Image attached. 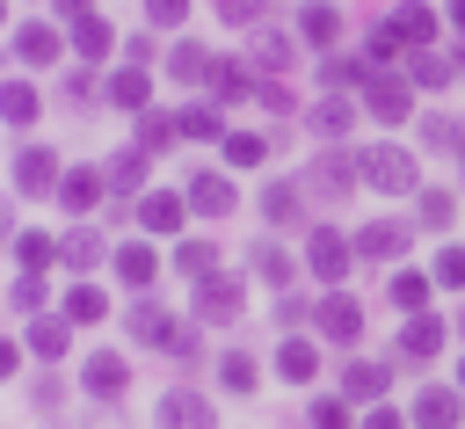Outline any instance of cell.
<instances>
[{"mask_svg":"<svg viewBox=\"0 0 465 429\" xmlns=\"http://www.w3.org/2000/svg\"><path fill=\"white\" fill-rule=\"evenodd\" d=\"M305 262H312V276L341 284V276H349V262H356V240H341L334 225H312V240H305Z\"/></svg>","mask_w":465,"mask_h":429,"instance_id":"1","label":"cell"},{"mask_svg":"<svg viewBox=\"0 0 465 429\" xmlns=\"http://www.w3.org/2000/svg\"><path fill=\"white\" fill-rule=\"evenodd\" d=\"M153 422H160V429H218V414H211V400H203V393H189V385H174V393H160V407H153Z\"/></svg>","mask_w":465,"mask_h":429,"instance_id":"2","label":"cell"},{"mask_svg":"<svg viewBox=\"0 0 465 429\" xmlns=\"http://www.w3.org/2000/svg\"><path fill=\"white\" fill-rule=\"evenodd\" d=\"M363 102H371V116H385V124H407V116H414V95H407L400 73H371Z\"/></svg>","mask_w":465,"mask_h":429,"instance_id":"3","label":"cell"},{"mask_svg":"<svg viewBox=\"0 0 465 429\" xmlns=\"http://www.w3.org/2000/svg\"><path fill=\"white\" fill-rule=\"evenodd\" d=\"M58 182V153L51 145H22L15 153V196H44Z\"/></svg>","mask_w":465,"mask_h":429,"instance_id":"4","label":"cell"},{"mask_svg":"<svg viewBox=\"0 0 465 429\" xmlns=\"http://www.w3.org/2000/svg\"><path fill=\"white\" fill-rule=\"evenodd\" d=\"M363 182L385 189V196H392V189H414V160L392 153V145H371V153H363Z\"/></svg>","mask_w":465,"mask_h":429,"instance_id":"5","label":"cell"},{"mask_svg":"<svg viewBox=\"0 0 465 429\" xmlns=\"http://www.w3.org/2000/svg\"><path fill=\"white\" fill-rule=\"evenodd\" d=\"M400 254H407V225L400 218H371L356 233V262H400Z\"/></svg>","mask_w":465,"mask_h":429,"instance_id":"6","label":"cell"},{"mask_svg":"<svg viewBox=\"0 0 465 429\" xmlns=\"http://www.w3.org/2000/svg\"><path fill=\"white\" fill-rule=\"evenodd\" d=\"M458 414H465V393H458V385H421L414 429H458Z\"/></svg>","mask_w":465,"mask_h":429,"instance_id":"7","label":"cell"},{"mask_svg":"<svg viewBox=\"0 0 465 429\" xmlns=\"http://www.w3.org/2000/svg\"><path fill=\"white\" fill-rule=\"evenodd\" d=\"M320 334H327V342H356V334H363V305H356L349 291H327V298H320Z\"/></svg>","mask_w":465,"mask_h":429,"instance_id":"8","label":"cell"},{"mask_svg":"<svg viewBox=\"0 0 465 429\" xmlns=\"http://www.w3.org/2000/svg\"><path fill=\"white\" fill-rule=\"evenodd\" d=\"M349 182H356V160L349 153H327V160H312V175H305V196H349Z\"/></svg>","mask_w":465,"mask_h":429,"instance_id":"9","label":"cell"},{"mask_svg":"<svg viewBox=\"0 0 465 429\" xmlns=\"http://www.w3.org/2000/svg\"><path fill=\"white\" fill-rule=\"evenodd\" d=\"M196 313H203L211 327L240 320V284H232V276H203V284H196Z\"/></svg>","mask_w":465,"mask_h":429,"instance_id":"10","label":"cell"},{"mask_svg":"<svg viewBox=\"0 0 465 429\" xmlns=\"http://www.w3.org/2000/svg\"><path fill=\"white\" fill-rule=\"evenodd\" d=\"M80 385H87L94 400H116V393L131 385V364H124V356H109V349H94V356H87V371H80Z\"/></svg>","mask_w":465,"mask_h":429,"instance_id":"11","label":"cell"},{"mask_svg":"<svg viewBox=\"0 0 465 429\" xmlns=\"http://www.w3.org/2000/svg\"><path fill=\"white\" fill-rule=\"evenodd\" d=\"M232 204H240V189H232L225 175H196V182H189V211H196V218H225Z\"/></svg>","mask_w":465,"mask_h":429,"instance_id":"12","label":"cell"},{"mask_svg":"<svg viewBox=\"0 0 465 429\" xmlns=\"http://www.w3.org/2000/svg\"><path fill=\"white\" fill-rule=\"evenodd\" d=\"M298 196H305V189H291V182H269V189H262V218H269L276 233H283V225H298V218H305V204H298Z\"/></svg>","mask_w":465,"mask_h":429,"instance_id":"13","label":"cell"},{"mask_svg":"<svg viewBox=\"0 0 465 429\" xmlns=\"http://www.w3.org/2000/svg\"><path fill=\"white\" fill-rule=\"evenodd\" d=\"M131 334H138V342H153V349H174V342H182V334H174V320H167L153 298H145V305H131Z\"/></svg>","mask_w":465,"mask_h":429,"instance_id":"14","label":"cell"},{"mask_svg":"<svg viewBox=\"0 0 465 429\" xmlns=\"http://www.w3.org/2000/svg\"><path fill=\"white\" fill-rule=\"evenodd\" d=\"M392 29H400V44H414V51H429V36H436V15L421 7V0H407L400 15H385Z\"/></svg>","mask_w":465,"mask_h":429,"instance_id":"15","label":"cell"},{"mask_svg":"<svg viewBox=\"0 0 465 429\" xmlns=\"http://www.w3.org/2000/svg\"><path fill=\"white\" fill-rule=\"evenodd\" d=\"M58 196H65V211H94L102 204V167H73L58 182Z\"/></svg>","mask_w":465,"mask_h":429,"instance_id":"16","label":"cell"},{"mask_svg":"<svg viewBox=\"0 0 465 429\" xmlns=\"http://www.w3.org/2000/svg\"><path fill=\"white\" fill-rule=\"evenodd\" d=\"M400 349H407V356H436V349H443V320H436V313H414L407 334H400Z\"/></svg>","mask_w":465,"mask_h":429,"instance_id":"17","label":"cell"},{"mask_svg":"<svg viewBox=\"0 0 465 429\" xmlns=\"http://www.w3.org/2000/svg\"><path fill=\"white\" fill-rule=\"evenodd\" d=\"M312 364H320V349H312V342H283V349H276V378H283V385H305V378H312Z\"/></svg>","mask_w":465,"mask_h":429,"instance_id":"18","label":"cell"},{"mask_svg":"<svg viewBox=\"0 0 465 429\" xmlns=\"http://www.w3.org/2000/svg\"><path fill=\"white\" fill-rule=\"evenodd\" d=\"M247 80H254V73H247V65H232V58H218V65H211V95H218V102H247V95H254Z\"/></svg>","mask_w":465,"mask_h":429,"instance_id":"19","label":"cell"},{"mask_svg":"<svg viewBox=\"0 0 465 429\" xmlns=\"http://www.w3.org/2000/svg\"><path fill=\"white\" fill-rule=\"evenodd\" d=\"M153 269H160V254H153V247H138V240H131V247H116V276H124V284H138V291H145V284H153Z\"/></svg>","mask_w":465,"mask_h":429,"instance_id":"20","label":"cell"},{"mask_svg":"<svg viewBox=\"0 0 465 429\" xmlns=\"http://www.w3.org/2000/svg\"><path fill=\"white\" fill-rule=\"evenodd\" d=\"M211 65H218V58H211L203 44H174V58H167L174 80H211Z\"/></svg>","mask_w":465,"mask_h":429,"instance_id":"21","label":"cell"},{"mask_svg":"<svg viewBox=\"0 0 465 429\" xmlns=\"http://www.w3.org/2000/svg\"><path fill=\"white\" fill-rule=\"evenodd\" d=\"M349 124H356V102H341V95H327V102L312 109V131H320V138H341Z\"/></svg>","mask_w":465,"mask_h":429,"instance_id":"22","label":"cell"},{"mask_svg":"<svg viewBox=\"0 0 465 429\" xmlns=\"http://www.w3.org/2000/svg\"><path fill=\"white\" fill-rule=\"evenodd\" d=\"M174 131H182V116H160V109H145V116H138V145H145V153H167V145H174Z\"/></svg>","mask_w":465,"mask_h":429,"instance_id":"23","label":"cell"},{"mask_svg":"<svg viewBox=\"0 0 465 429\" xmlns=\"http://www.w3.org/2000/svg\"><path fill=\"white\" fill-rule=\"evenodd\" d=\"M225 160H232V167H262V160H269V138H262V131H225Z\"/></svg>","mask_w":465,"mask_h":429,"instance_id":"24","label":"cell"},{"mask_svg":"<svg viewBox=\"0 0 465 429\" xmlns=\"http://www.w3.org/2000/svg\"><path fill=\"white\" fill-rule=\"evenodd\" d=\"M138 218H145V225H153V233H182V204H174V196H167V189H153V196H145V204H138Z\"/></svg>","mask_w":465,"mask_h":429,"instance_id":"25","label":"cell"},{"mask_svg":"<svg viewBox=\"0 0 465 429\" xmlns=\"http://www.w3.org/2000/svg\"><path fill=\"white\" fill-rule=\"evenodd\" d=\"M385 291H392V305H407V313H421V305H429V276H414V269H392V276H385Z\"/></svg>","mask_w":465,"mask_h":429,"instance_id":"26","label":"cell"},{"mask_svg":"<svg viewBox=\"0 0 465 429\" xmlns=\"http://www.w3.org/2000/svg\"><path fill=\"white\" fill-rule=\"evenodd\" d=\"M145 95H153V87H145V73H138V65L109 80V102H116V109H138V116H145Z\"/></svg>","mask_w":465,"mask_h":429,"instance_id":"27","label":"cell"},{"mask_svg":"<svg viewBox=\"0 0 465 429\" xmlns=\"http://www.w3.org/2000/svg\"><path fill=\"white\" fill-rule=\"evenodd\" d=\"M58 254H65L73 269H94V262H102V233H87V225H80V233H65V240H58Z\"/></svg>","mask_w":465,"mask_h":429,"instance_id":"28","label":"cell"},{"mask_svg":"<svg viewBox=\"0 0 465 429\" xmlns=\"http://www.w3.org/2000/svg\"><path fill=\"white\" fill-rule=\"evenodd\" d=\"M211 262H218V247H211V240H182V247H174V269H182V276H196V284L211 276Z\"/></svg>","mask_w":465,"mask_h":429,"instance_id":"29","label":"cell"},{"mask_svg":"<svg viewBox=\"0 0 465 429\" xmlns=\"http://www.w3.org/2000/svg\"><path fill=\"white\" fill-rule=\"evenodd\" d=\"M341 385H349V400H378L385 393V364H349Z\"/></svg>","mask_w":465,"mask_h":429,"instance_id":"30","label":"cell"},{"mask_svg":"<svg viewBox=\"0 0 465 429\" xmlns=\"http://www.w3.org/2000/svg\"><path fill=\"white\" fill-rule=\"evenodd\" d=\"M298 29H305V44H334V36H341V15H334V7H305Z\"/></svg>","mask_w":465,"mask_h":429,"instance_id":"31","label":"cell"},{"mask_svg":"<svg viewBox=\"0 0 465 429\" xmlns=\"http://www.w3.org/2000/svg\"><path fill=\"white\" fill-rule=\"evenodd\" d=\"M73 44H80V58H109V22H94V15H80V29H73Z\"/></svg>","mask_w":465,"mask_h":429,"instance_id":"32","label":"cell"},{"mask_svg":"<svg viewBox=\"0 0 465 429\" xmlns=\"http://www.w3.org/2000/svg\"><path fill=\"white\" fill-rule=\"evenodd\" d=\"M15 58H29V65H51V58H58V36H51V29H22V36H15Z\"/></svg>","mask_w":465,"mask_h":429,"instance_id":"33","label":"cell"},{"mask_svg":"<svg viewBox=\"0 0 465 429\" xmlns=\"http://www.w3.org/2000/svg\"><path fill=\"white\" fill-rule=\"evenodd\" d=\"M254 58H262V65H276V73H283V65H291V58H298V44H291V36H276V29H254Z\"/></svg>","mask_w":465,"mask_h":429,"instance_id":"34","label":"cell"},{"mask_svg":"<svg viewBox=\"0 0 465 429\" xmlns=\"http://www.w3.org/2000/svg\"><path fill=\"white\" fill-rule=\"evenodd\" d=\"M414 80H421V87H450V80H458V58H436V51H414Z\"/></svg>","mask_w":465,"mask_h":429,"instance_id":"35","label":"cell"},{"mask_svg":"<svg viewBox=\"0 0 465 429\" xmlns=\"http://www.w3.org/2000/svg\"><path fill=\"white\" fill-rule=\"evenodd\" d=\"M145 160H153L145 145H131V153H116V160H109V182H116V189H138V182H145Z\"/></svg>","mask_w":465,"mask_h":429,"instance_id":"36","label":"cell"},{"mask_svg":"<svg viewBox=\"0 0 465 429\" xmlns=\"http://www.w3.org/2000/svg\"><path fill=\"white\" fill-rule=\"evenodd\" d=\"M254 269H262V284H276V291L291 284V254H283L276 240H262V247H254Z\"/></svg>","mask_w":465,"mask_h":429,"instance_id":"37","label":"cell"},{"mask_svg":"<svg viewBox=\"0 0 465 429\" xmlns=\"http://www.w3.org/2000/svg\"><path fill=\"white\" fill-rule=\"evenodd\" d=\"M102 313H109V298H102L94 284H73V291H65V320H102Z\"/></svg>","mask_w":465,"mask_h":429,"instance_id":"38","label":"cell"},{"mask_svg":"<svg viewBox=\"0 0 465 429\" xmlns=\"http://www.w3.org/2000/svg\"><path fill=\"white\" fill-rule=\"evenodd\" d=\"M320 80H327V95H341V87H356V80H363V65H356V58H334V51H327Z\"/></svg>","mask_w":465,"mask_h":429,"instance_id":"39","label":"cell"},{"mask_svg":"<svg viewBox=\"0 0 465 429\" xmlns=\"http://www.w3.org/2000/svg\"><path fill=\"white\" fill-rule=\"evenodd\" d=\"M51 254H58V240H44V233H22V240H15V262H22V269H44Z\"/></svg>","mask_w":465,"mask_h":429,"instance_id":"40","label":"cell"},{"mask_svg":"<svg viewBox=\"0 0 465 429\" xmlns=\"http://www.w3.org/2000/svg\"><path fill=\"white\" fill-rule=\"evenodd\" d=\"M36 116V87L29 80H7V124H29Z\"/></svg>","mask_w":465,"mask_h":429,"instance_id":"41","label":"cell"},{"mask_svg":"<svg viewBox=\"0 0 465 429\" xmlns=\"http://www.w3.org/2000/svg\"><path fill=\"white\" fill-rule=\"evenodd\" d=\"M218 371H225V385H232V393H254V356H240V349H232Z\"/></svg>","mask_w":465,"mask_h":429,"instance_id":"42","label":"cell"},{"mask_svg":"<svg viewBox=\"0 0 465 429\" xmlns=\"http://www.w3.org/2000/svg\"><path fill=\"white\" fill-rule=\"evenodd\" d=\"M312 429H349V400H312Z\"/></svg>","mask_w":465,"mask_h":429,"instance_id":"43","label":"cell"},{"mask_svg":"<svg viewBox=\"0 0 465 429\" xmlns=\"http://www.w3.org/2000/svg\"><path fill=\"white\" fill-rule=\"evenodd\" d=\"M436 284L465 291V247H443V254H436Z\"/></svg>","mask_w":465,"mask_h":429,"instance_id":"44","label":"cell"},{"mask_svg":"<svg viewBox=\"0 0 465 429\" xmlns=\"http://www.w3.org/2000/svg\"><path fill=\"white\" fill-rule=\"evenodd\" d=\"M182 131H189V138H218V109H203V102L182 109Z\"/></svg>","mask_w":465,"mask_h":429,"instance_id":"45","label":"cell"},{"mask_svg":"<svg viewBox=\"0 0 465 429\" xmlns=\"http://www.w3.org/2000/svg\"><path fill=\"white\" fill-rule=\"evenodd\" d=\"M421 145H436V153H450V145H458V131H450V116H421Z\"/></svg>","mask_w":465,"mask_h":429,"instance_id":"46","label":"cell"},{"mask_svg":"<svg viewBox=\"0 0 465 429\" xmlns=\"http://www.w3.org/2000/svg\"><path fill=\"white\" fill-rule=\"evenodd\" d=\"M29 342H36V356H65V327H58V320H36Z\"/></svg>","mask_w":465,"mask_h":429,"instance_id":"47","label":"cell"},{"mask_svg":"<svg viewBox=\"0 0 465 429\" xmlns=\"http://www.w3.org/2000/svg\"><path fill=\"white\" fill-rule=\"evenodd\" d=\"M7 305H15V313H36V305H44V284H36V276H22V284L7 291Z\"/></svg>","mask_w":465,"mask_h":429,"instance_id":"48","label":"cell"},{"mask_svg":"<svg viewBox=\"0 0 465 429\" xmlns=\"http://www.w3.org/2000/svg\"><path fill=\"white\" fill-rule=\"evenodd\" d=\"M218 15L240 22V29H254V22H262V0H218Z\"/></svg>","mask_w":465,"mask_h":429,"instance_id":"49","label":"cell"},{"mask_svg":"<svg viewBox=\"0 0 465 429\" xmlns=\"http://www.w3.org/2000/svg\"><path fill=\"white\" fill-rule=\"evenodd\" d=\"M145 15H153V22H160V29H174V22H182V15H189V0H145Z\"/></svg>","mask_w":465,"mask_h":429,"instance_id":"50","label":"cell"},{"mask_svg":"<svg viewBox=\"0 0 465 429\" xmlns=\"http://www.w3.org/2000/svg\"><path fill=\"white\" fill-rule=\"evenodd\" d=\"M421 225H450V196L429 189V196H421Z\"/></svg>","mask_w":465,"mask_h":429,"instance_id":"51","label":"cell"},{"mask_svg":"<svg viewBox=\"0 0 465 429\" xmlns=\"http://www.w3.org/2000/svg\"><path fill=\"white\" fill-rule=\"evenodd\" d=\"M254 95H262V102H269V109H276V116H283V109H291V87H283V80H262V87H254Z\"/></svg>","mask_w":465,"mask_h":429,"instance_id":"52","label":"cell"},{"mask_svg":"<svg viewBox=\"0 0 465 429\" xmlns=\"http://www.w3.org/2000/svg\"><path fill=\"white\" fill-rule=\"evenodd\" d=\"M363 429H407V414H400V407H371V422H363Z\"/></svg>","mask_w":465,"mask_h":429,"instance_id":"53","label":"cell"},{"mask_svg":"<svg viewBox=\"0 0 465 429\" xmlns=\"http://www.w3.org/2000/svg\"><path fill=\"white\" fill-rule=\"evenodd\" d=\"M58 15H87V0H58Z\"/></svg>","mask_w":465,"mask_h":429,"instance_id":"54","label":"cell"},{"mask_svg":"<svg viewBox=\"0 0 465 429\" xmlns=\"http://www.w3.org/2000/svg\"><path fill=\"white\" fill-rule=\"evenodd\" d=\"M450 22H458V29H465V0H450Z\"/></svg>","mask_w":465,"mask_h":429,"instance_id":"55","label":"cell"},{"mask_svg":"<svg viewBox=\"0 0 465 429\" xmlns=\"http://www.w3.org/2000/svg\"><path fill=\"white\" fill-rule=\"evenodd\" d=\"M458 160H465V131H458Z\"/></svg>","mask_w":465,"mask_h":429,"instance_id":"56","label":"cell"},{"mask_svg":"<svg viewBox=\"0 0 465 429\" xmlns=\"http://www.w3.org/2000/svg\"><path fill=\"white\" fill-rule=\"evenodd\" d=\"M458 371H465V364H458Z\"/></svg>","mask_w":465,"mask_h":429,"instance_id":"57","label":"cell"}]
</instances>
